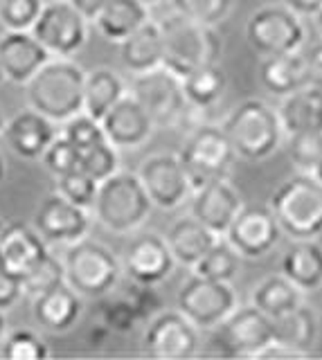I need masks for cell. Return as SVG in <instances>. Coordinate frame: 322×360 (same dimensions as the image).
<instances>
[{
  "instance_id": "f35d334b",
  "label": "cell",
  "mask_w": 322,
  "mask_h": 360,
  "mask_svg": "<svg viewBox=\"0 0 322 360\" xmlns=\"http://www.w3.org/2000/svg\"><path fill=\"white\" fill-rule=\"evenodd\" d=\"M97 180H93L91 176H86L84 172H70L57 176V194H61L63 198H68L75 205H79L84 210H91L95 202V194H97Z\"/></svg>"
},
{
  "instance_id": "f1b7e54d",
  "label": "cell",
  "mask_w": 322,
  "mask_h": 360,
  "mask_svg": "<svg viewBox=\"0 0 322 360\" xmlns=\"http://www.w3.org/2000/svg\"><path fill=\"white\" fill-rule=\"evenodd\" d=\"M149 18V7L140 0H108L97 14L95 25L104 39L120 43Z\"/></svg>"
},
{
  "instance_id": "4fadbf2b",
  "label": "cell",
  "mask_w": 322,
  "mask_h": 360,
  "mask_svg": "<svg viewBox=\"0 0 322 360\" xmlns=\"http://www.w3.org/2000/svg\"><path fill=\"white\" fill-rule=\"evenodd\" d=\"M282 230L277 225L271 207L264 205H243L232 219L224 239L235 248L239 257L262 259L280 243Z\"/></svg>"
},
{
  "instance_id": "30bf717a",
  "label": "cell",
  "mask_w": 322,
  "mask_h": 360,
  "mask_svg": "<svg viewBox=\"0 0 322 360\" xmlns=\"http://www.w3.org/2000/svg\"><path fill=\"white\" fill-rule=\"evenodd\" d=\"M235 151L221 127H198L179 153V160L190 178L192 189L201 187L207 180L228 178Z\"/></svg>"
},
{
  "instance_id": "6f0895ef",
  "label": "cell",
  "mask_w": 322,
  "mask_h": 360,
  "mask_svg": "<svg viewBox=\"0 0 322 360\" xmlns=\"http://www.w3.org/2000/svg\"><path fill=\"white\" fill-rule=\"evenodd\" d=\"M0 230H3V221H0Z\"/></svg>"
},
{
  "instance_id": "6da1fadb",
  "label": "cell",
  "mask_w": 322,
  "mask_h": 360,
  "mask_svg": "<svg viewBox=\"0 0 322 360\" xmlns=\"http://www.w3.org/2000/svg\"><path fill=\"white\" fill-rule=\"evenodd\" d=\"M86 72L70 59H50L25 84L27 101L50 122H65L84 110Z\"/></svg>"
},
{
  "instance_id": "4dcf8cb0",
  "label": "cell",
  "mask_w": 322,
  "mask_h": 360,
  "mask_svg": "<svg viewBox=\"0 0 322 360\" xmlns=\"http://www.w3.org/2000/svg\"><path fill=\"white\" fill-rule=\"evenodd\" d=\"M275 322V333L277 342H282L286 347H293L297 352H302L304 356L311 354L316 340H318V315L316 311L307 307V304H297V307L286 313L284 318L273 320Z\"/></svg>"
},
{
  "instance_id": "277c9868",
  "label": "cell",
  "mask_w": 322,
  "mask_h": 360,
  "mask_svg": "<svg viewBox=\"0 0 322 360\" xmlns=\"http://www.w3.org/2000/svg\"><path fill=\"white\" fill-rule=\"evenodd\" d=\"M162 32V65L179 75L181 79L198 68L217 63L221 48V37L214 27L201 25L181 14H174L160 22Z\"/></svg>"
},
{
  "instance_id": "e575fe53",
  "label": "cell",
  "mask_w": 322,
  "mask_h": 360,
  "mask_svg": "<svg viewBox=\"0 0 322 360\" xmlns=\"http://www.w3.org/2000/svg\"><path fill=\"white\" fill-rule=\"evenodd\" d=\"M77 153H79V172L91 176L93 180H97V183H102L104 178L115 174L120 167L117 149L108 140H102L93 146H88V149L77 151Z\"/></svg>"
},
{
  "instance_id": "c3c4849f",
  "label": "cell",
  "mask_w": 322,
  "mask_h": 360,
  "mask_svg": "<svg viewBox=\"0 0 322 360\" xmlns=\"http://www.w3.org/2000/svg\"><path fill=\"white\" fill-rule=\"evenodd\" d=\"M284 3L297 16H316L322 7V0H284Z\"/></svg>"
},
{
  "instance_id": "b9f144b4",
  "label": "cell",
  "mask_w": 322,
  "mask_h": 360,
  "mask_svg": "<svg viewBox=\"0 0 322 360\" xmlns=\"http://www.w3.org/2000/svg\"><path fill=\"white\" fill-rule=\"evenodd\" d=\"M41 7V0H0V22L7 30H32Z\"/></svg>"
},
{
  "instance_id": "d590c367",
  "label": "cell",
  "mask_w": 322,
  "mask_h": 360,
  "mask_svg": "<svg viewBox=\"0 0 322 360\" xmlns=\"http://www.w3.org/2000/svg\"><path fill=\"white\" fill-rule=\"evenodd\" d=\"M232 3L235 0H172V7L176 14L201 22V25L214 27L228 18Z\"/></svg>"
},
{
  "instance_id": "7bdbcfd3",
  "label": "cell",
  "mask_w": 322,
  "mask_h": 360,
  "mask_svg": "<svg viewBox=\"0 0 322 360\" xmlns=\"http://www.w3.org/2000/svg\"><path fill=\"white\" fill-rule=\"evenodd\" d=\"M288 142V153H291L295 167L300 172L311 174L314 165L322 155V133H302V135H291L286 138Z\"/></svg>"
},
{
  "instance_id": "cb8c5ba5",
  "label": "cell",
  "mask_w": 322,
  "mask_h": 360,
  "mask_svg": "<svg viewBox=\"0 0 322 360\" xmlns=\"http://www.w3.org/2000/svg\"><path fill=\"white\" fill-rule=\"evenodd\" d=\"M277 115H280L284 138L322 133V90L316 86H302L284 95Z\"/></svg>"
},
{
  "instance_id": "d4e9b609",
  "label": "cell",
  "mask_w": 322,
  "mask_h": 360,
  "mask_svg": "<svg viewBox=\"0 0 322 360\" xmlns=\"http://www.w3.org/2000/svg\"><path fill=\"white\" fill-rule=\"evenodd\" d=\"M282 275L302 292L322 288V245L316 239H291L282 259Z\"/></svg>"
},
{
  "instance_id": "83f0119b",
  "label": "cell",
  "mask_w": 322,
  "mask_h": 360,
  "mask_svg": "<svg viewBox=\"0 0 322 360\" xmlns=\"http://www.w3.org/2000/svg\"><path fill=\"white\" fill-rule=\"evenodd\" d=\"M259 82L271 95L277 97H284L288 93H293V90L307 86L302 52L264 56V61L259 65Z\"/></svg>"
},
{
  "instance_id": "d6986e66",
  "label": "cell",
  "mask_w": 322,
  "mask_h": 360,
  "mask_svg": "<svg viewBox=\"0 0 322 360\" xmlns=\"http://www.w3.org/2000/svg\"><path fill=\"white\" fill-rule=\"evenodd\" d=\"M190 198H192V217L196 221H201L217 236L226 234L232 219L243 207L241 194L232 187L228 178L207 180V183L192 191Z\"/></svg>"
},
{
  "instance_id": "74e56055",
  "label": "cell",
  "mask_w": 322,
  "mask_h": 360,
  "mask_svg": "<svg viewBox=\"0 0 322 360\" xmlns=\"http://www.w3.org/2000/svg\"><path fill=\"white\" fill-rule=\"evenodd\" d=\"M144 315H147V309H144L142 300L138 297H131V300H113L108 302L104 311H102V318L104 324L108 329L120 331V333H127L136 326Z\"/></svg>"
},
{
  "instance_id": "816d5d0a",
  "label": "cell",
  "mask_w": 322,
  "mask_h": 360,
  "mask_svg": "<svg viewBox=\"0 0 322 360\" xmlns=\"http://www.w3.org/2000/svg\"><path fill=\"white\" fill-rule=\"evenodd\" d=\"M316 18V25H318V32H320V37H322V7H320V11L314 16Z\"/></svg>"
},
{
  "instance_id": "9c48e42d",
  "label": "cell",
  "mask_w": 322,
  "mask_h": 360,
  "mask_svg": "<svg viewBox=\"0 0 322 360\" xmlns=\"http://www.w3.org/2000/svg\"><path fill=\"white\" fill-rule=\"evenodd\" d=\"M212 331L219 354L230 358H257L262 349L277 340L275 322L252 304H239Z\"/></svg>"
},
{
  "instance_id": "5bb4252c",
  "label": "cell",
  "mask_w": 322,
  "mask_h": 360,
  "mask_svg": "<svg viewBox=\"0 0 322 360\" xmlns=\"http://www.w3.org/2000/svg\"><path fill=\"white\" fill-rule=\"evenodd\" d=\"M142 342L144 352L153 358L185 360L198 354L201 335H198L196 326L176 309L155 315L144 331Z\"/></svg>"
},
{
  "instance_id": "603a6c76",
  "label": "cell",
  "mask_w": 322,
  "mask_h": 360,
  "mask_svg": "<svg viewBox=\"0 0 322 360\" xmlns=\"http://www.w3.org/2000/svg\"><path fill=\"white\" fill-rule=\"evenodd\" d=\"M84 304L82 295L72 290L68 284H57L46 292L34 295V304H32V313L34 320L52 333H63L72 329L77 320L82 318Z\"/></svg>"
},
{
  "instance_id": "8992f818",
  "label": "cell",
  "mask_w": 322,
  "mask_h": 360,
  "mask_svg": "<svg viewBox=\"0 0 322 360\" xmlns=\"http://www.w3.org/2000/svg\"><path fill=\"white\" fill-rule=\"evenodd\" d=\"M65 284L82 297H104L120 281L122 264L104 243L79 239L70 243L63 257Z\"/></svg>"
},
{
  "instance_id": "ac0fdd59",
  "label": "cell",
  "mask_w": 322,
  "mask_h": 360,
  "mask_svg": "<svg viewBox=\"0 0 322 360\" xmlns=\"http://www.w3.org/2000/svg\"><path fill=\"white\" fill-rule=\"evenodd\" d=\"M106 140L115 149H138L147 144L155 129V122L133 95H122L106 115L99 120Z\"/></svg>"
},
{
  "instance_id": "8d00e7d4",
  "label": "cell",
  "mask_w": 322,
  "mask_h": 360,
  "mask_svg": "<svg viewBox=\"0 0 322 360\" xmlns=\"http://www.w3.org/2000/svg\"><path fill=\"white\" fill-rule=\"evenodd\" d=\"M63 281H65L63 262H59L57 257H52L48 252L23 279H20V286H23V292L34 297V295H39V292L50 290L52 286L63 284Z\"/></svg>"
},
{
  "instance_id": "836d02e7",
  "label": "cell",
  "mask_w": 322,
  "mask_h": 360,
  "mask_svg": "<svg viewBox=\"0 0 322 360\" xmlns=\"http://www.w3.org/2000/svg\"><path fill=\"white\" fill-rule=\"evenodd\" d=\"M239 266H241L239 252L221 236V239L192 266V273L198 277H207V279L232 281Z\"/></svg>"
},
{
  "instance_id": "d6a6232c",
  "label": "cell",
  "mask_w": 322,
  "mask_h": 360,
  "mask_svg": "<svg viewBox=\"0 0 322 360\" xmlns=\"http://www.w3.org/2000/svg\"><path fill=\"white\" fill-rule=\"evenodd\" d=\"M226 86H228L226 72L217 63L203 65L187 77H183V95L187 106L201 110L217 106L226 93Z\"/></svg>"
},
{
  "instance_id": "2e32d148",
  "label": "cell",
  "mask_w": 322,
  "mask_h": 360,
  "mask_svg": "<svg viewBox=\"0 0 322 360\" xmlns=\"http://www.w3.org/2000/svg\"><path fill=\"white\" fill-rule=\"evenodd\" d=\"M174 264L176 262L165 236L149 232L136 236L127 245L124 259H122V270H124L133 284L151 288L172 275Z\"/></svg>"
},
{
  "instance_id": "f546056e",
  "label": "cell",
  "mask_w": 322,
  "mask_h": 360,
  "mask_svg": "<svg viewBox=\"0 0 322 360\" xmlns=\"http://www.w3.org/2000/svg\"><path fill=\"white\" fill-rule=\"evenodd\" d=\"M252 307H257L271 320H280L302 304V290L295 288L284 275H271L262 279L252 290Z\"/></svg>"
},
{
  "instance_id": "52a82bcc",
  "label": "cell",
  "mask_w": 322,
  "mask_h": 360,
  "mask_svg": "<svg viewBox=\"0 0 322 360\" xmlns=\"http://www.w3.org/2000/svg\"><path fill=\"white\" fill-rule=\"evenodd\" d=\"M176 307L198 331H212L239 307V295L232 281L192 277L181 286Z\"/></svg>"
},
{
  "instance_id": "9a60e30c",
  "label": "cell",
  "mask_w": 322,
  "mask_h": 360,
  "mask_svg": "<svg viewBox=\"0 0 322 360\" xmlns=\"http://www.w3.org/2000/svg\"><path fill=\"white\" fill-rule=\"evenodd\" d=\"M138 176L149 200L162 210L181 207L194 191L179 155H151L142 162Z\"/></svg>"
},
{
  "instance_id": "5b68a950",
  "label": "cell",
  "mask_w": 322,
  "mask_h": 360,
  "mask_svg": "<svg viewBox=\"0 0 322 360\" xmlns=\"http://www.w3.org/2000/svg\"><path fill=\"white\" fill-rule=\"evenodd\" d=\"M153 202L142 187L138 174L115 172L97 185L95 219L115 234H129L149 219Z\"/></svg>"
},
{
  "instance_id": "7dc6e473",
  "label": "cell",
  "mask_w": 322,
  "mask_h": 360,
  "mask_svg": "<svg viewBox=\"0 0 322 360\" xmlns=\"http://www.w3.org/2000/svg\"><path fill=\"white\" fill-rule=\"evenodd\" d=\"M68 3L79 11V14L86 18V20H95L97 14L102 11V7L108 3V0H68Z\"/></svg>"
},
{
  "instance_id": "1f68e13d",
  "label": "cell",
  "mask_w": 322,
  "mask_h": 360,
  "mask_svg": "<svg viewBox=\"0 0 322 360\" xmlns=\"http://www.w3.org/2000/svg\"><path fill=\"white\" fill-rule=\"evenodd\" d=\"M122 95H127V88L120 75L108 68H97L84 82V112L99 122Z\"/></svg>"
},
{
  "instance_id": "ee69618b",
  "label": "cell",
  "mask_w": 322,
  "mask_h": 360,
  "mask_svg": "<svg viewBox=\"0 0 322 360\" xmlns=\"http://www.w3.org/2000/svg\"><path fill=\"white\" fill-rule=\"evenodd\" d=\"M41 158H43V162H46L48 172H52L54 176H63V174H70L79 169V153H77V149L63 138V135L54 138Z\"/></svg>"
},
{
  "instance_id": "f5cc1de1",
  "label": "cell",
  "mask_w": 322,
  "mask_h": 360,
  "mask_svg": "<svg viewBox=\"0 0 322 360\" xmlns=\"http://www.w3.org/2000/svg\"><path fill=\"white\" fill-rule=\"evenodd\" d=\"M140 3H144L147 7H151V5H158V3H162V0H140Z\"/></svg>"
},
{
  "instance_id": "9f6ffc18",
  "label": "cell",
  "mask_w": 322,
  "mask_h": 360,
  "mask_svg": "<svg viewBox=\"0 0 322 360\" xmlns=\"http://www.w3.org/2000/svg\"><path fill=\"white\" fill-rule=\"evenodd\" d=\"M5 82V75H3V68H0V84Z\"/></svg>"
},
{
  "instance_id": "bcb514c9",
  "label": "cell",
  "mask_w": 322,
  "mask_h": 360,
  "mask_svg": "<svg viewBox=\"0 0 322 360\" xmlns=\"http://www.w3.org/2000/svg\"><path fill=\"white\" fill-rule=\"evenodd\" d=\"M23 295V286H20V279L7 275L0 270V311H9L14 304Z\"/></svg>"
},
{
  "instance_id": "ab89813d",
  "label": "cell",
  "mask_w": 322,
  "mask_h": 360,
  "mask_svg": "<svg viewBox=\"0 0 322 360\" xmlns=\"http://www.w3.org/2000/svg\"><path fill=\"white\" fill-rule=\"evenodd\" d=\"M3 356L7 360H43L48 358V347L34 331L18 329L5 338Z\"/></svg>"
},
{
  "instance_id": "ffe728a7",
  "label": "cell",
  "mask_w": 322,
  "mask_h": 360,
  "mask_svg": "<svg viewBox=\"0 0 322 360\" xmlns=\"http://www.w3.org/2000/svg\"><path fill=\"white\" fill-rule=\"evenodd\" d=\"M48 255L46 239L30 225L9 223L0 230V270L23 279Z\"/></svg>"
},
{
  "instance_id": "f907efd6",
  "label": "cell",
  "mask_w": 322,
  "mask_h": 360,
  "mask_svg": "<svg viewBox=\"0 0 322 360\" xmlns=\"http://www.w3.org/2000/svg\"><path fill=\"white\" fill-rule=\"evenodd\" d=\"M3 338H5V315L0 311V342H3Z\"/></svg>"
},
{
  "instance_id": "681fc988",
  "label": "cell",
  "mask_w": 322,
  "mask_h": 360,
  "mask_svg": "<svg viewBox=\"0 0 322 360\" xmlns=\"http://www.w3.org/2000/svg\"><path fill=\"white\" fill-rule=\"evenodd\" d=\"M311 176H314L318 183L322 185V155H320V160L314 165V169H311Z\"/></svg>"
},
{
  "instance_id": "db71d44e",
  "label": "cell",
  "mask_w": 322,
  "mask_h": 360,
  "mask_svg": "<svg viewBox=\"0 0 322 360\" xmlns=\"http://www.w3.org/2000/svg\"><path fill=\"white\" fill-rule=\"evenodd\" d=\"M5 176V162H3V158H0V180H3Z\"/></svg>"
},
{
  "instance_id": "3957f363",
  "label": "cell",
  "mask_w": 322,
  "mask_h": 360,
  "mask_svg": "<svg viewBox=\"0 0 322 360\" xmlns=\"http://www.w3.org/2000/svg\"><path fill=\"white\" fill-rule=\"evenodd\" d=\"M271 212L288 239H318L322 234V185L297 172L271 194Z\"/></svg>"
},
{
  "instance_id": "7a4b0ae2",
  "label": "cell",
  "mask_w": 322,
  "mask_h": 360,
  "mask_svg": "<svg viewBox=\"0 0 322 360\" xmlns=\"http://www.w3.org/2000/svg\"><path fill=\"white\" fill-rule=\"evenodd\" d=\"M235 155L248 162H262L282 146L284 133L277 108L262 99H246L221 124Z\"/></svg>"
},
{
  "instance_id": "484cf974",
  "label": "cell",
  "mask_w": 322,
  "mask_h": 360,
  "mask_svg": "<svg viewBox=\"0 0 322 360\" xmlns=\"http://www.w3.org/2000/svg\"><path fill=\"white\" fill-rule=\"evenodd\" d=\"M120 59L131 75L149 72L162 65V32L160 22H147L120 41Z\"/></svg>"
},
{
  "instance_id": "e0dca14e",
  "label": "cell",
  "mask_w": 322,
  "mask_h": 360,
  "mask_svg": "<svg viewBox=\"0 0 322 360\" xmlns=\"http://www.w3.org/2000/svg\"><path fill=\"white\" fill-rule=\"evenodd\" d=\"M34 230L52 243H75L91 230V214L61 194H50L34 214Z\"/></svg>"
},
{
  "instance_id": "f6af8a7d",
  "label": "cell",
  "mask_w": 322,
  "mask_h": 360,
  "mask_svg": "<svg viewBox=\"0 0 322 360\" xmlns=\"http://www.w3.org/2000/svg\"><path fill=\"white\" fill-rule=\"evenodd\" d=\"M302 59H304L307 86H316L322 90V41L309 45L302 52Z\"/></svg>"
},
{
  "instance_id": "11a10c76",
  "label": "cell",
  "mask_w": 322,
  "mask_h": 360,
  "mask_svg": "<svg viewBox=\"0 0 322 360\" xmlns=\"http://www.w3.org/2000/svg\"><path fill=\"white\" fill-rule=\"evenodd\" d=\"M3 129H5V120H3V112H0V133H3Z\"/></svg>"
},
{
  "instance_id": "7402d4cb",
  "label": "cell",
  "mask_w": 322,
  "mask_h": 360,
  "mask_svg": "<svg viewBox=\"0 0 322 360\" xmlns=\"http://www.w3.org/2000/svg\"><path fill=\"white\" fill-rule=\"evenodd\" d=\"M5 140L18 158L23 160H39L46 153L50 142L57 138L54 133V122L41 115L34 108L18 112L14 120L5 124Z\"/></svg>"
},
{
  "instance_id": "ba28073f",
  "label": "cell",
  "mask_w": 322,
  "mask_h": 360,
  "mask_svg": "<svg viewBox=\"0 0 322 360\" xmlns=\"http://www.w3.org/2000/svg\"><path fill=\"white\" fill-rule=\"evenodd\" d=\"M246 39L250 48L264 56L300 52L307 41L304 22L286 5H269L252 11L246 25Z\"/></svg>"
},
{
  "instance_id": "44dd1931",
  "label": "cell",
  "mask_w": 322,
  "mask_h": 360,
  "mask_svg": "<svg viewBox=\"0 0 322 360\" xmlns=\"http://www.w3.org/2000/svg\"><path fill=\"white\" fill-rule=\"evenodd\" d=\"M50 52L34 39L30 30H7L0 39V68L5 79L14 84H27L39 68L50 61Z\"/></svg>"
},
{
  "instance_id": "7c38bea8",
  "label": "cell",
  "mask_w": 322,
  "mask_h": 360,
  "mask_svg": "<svg viewBox=\"0 0 322 360\" xmlns=\"http://www.w3.org/2000/svg\"><path fill=\"white\" fill-rule=\"evenodd\" d=\"M129 95H133L147 108L155 127H169L183 115L187 106L183 95V79L165 65H158L142 75H133Z\"/></svg>"
},
{
  "instance_id": "8fae6325",
  "label": "cell",
  "mask_w": 322,
  "mask_h": 360,
  "mask_svg": "<svg viewBox=\"0 0 322 360\" xmlns=\"http://www.w3.org/2000/svg\"><path fill=\"white\" fill-rule=\"evenodd\" d=\"M30 32L50 54L70 59L88 39V20L68 0H52L41 7V14Z\"/></svg>"
},
{
  "instance_id": "60d3db41",
  "label": "cell",
  "mask_w": 322,
  "mask_h": 360,
  "mask_svg": "<svg viewBox=\"0 0 322 360\" xmlns=\"http://www.w3.org/2000/svg\"><path fill=\"white\" fill-rule=\"evenodd\" d=\"M63 138L68 140L77 151L82 149H88V146H93L97 142L106 140L104 135V129L102 124H99L97 120H93L91 115H86V112H77V115H72L70 120L63 122Z\"/></svg>"
},
{
  "instance_id": "4316f807",
  "label": "cell",
  "mask_w": 322,
  "mask_h": 360,
  "mask_svg": "<svg viewBox=\"0 0 322 360\" xmlns=\"http://www.w3.org/2000/svg\"><path fill=\"white\" fill-rule=\"evenodd\" d=\"M219 239L221 236H217L212 230H207L205 225L201 221H196L194 217L179 219L169 228L167 236H165L174 262L185 268H192Z\"/></svg>"
}]
</instances>
